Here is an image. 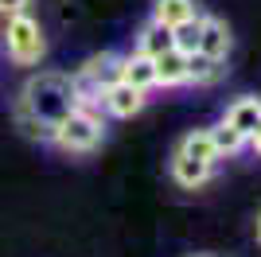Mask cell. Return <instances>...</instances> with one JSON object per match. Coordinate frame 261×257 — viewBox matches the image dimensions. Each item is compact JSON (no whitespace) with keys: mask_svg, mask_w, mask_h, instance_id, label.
I'll use <instances>...</instances> for the list:
<instances>
[{"mask_svg":"<svg viewBox=\"0 0 261 257\" xmlns=\"http://www.w3.org/2000/svg\"><path fill=\"white\" fill-rule=\"evenodd\" d=\"M195 51H203V55H211V59H222V63H226V55H230V28L218 20V16H203Z\"/></svg>","mask_w":261,"mask_h":257,"instance_id":"5","label":"cell"},{"mask_svg":"<svg viewBox=\"0 0 261 257\" xmlns=\"http://www.w3.org/2000/svg\"><path fill=\"white\" fill-rule=\"evenodd\" d=\"M4 51H8L12 63H20V66L39 63L43 51H47V35H43V28H39V20L28 16V12L8 16V20H4Z\"/></svg>","mask_w":261,"mask_h":257,"instance_id":"3","label":"cell"},{"mask_svg":"<svg viewBox=\"0 0 261 257\" xmlns=\"http://www.w3.org/2000/svg\"><path fill=\"white\" fill-rule=\"evenodd\" d=\"M74 109V78L39 70L23 82L16 97V121L32 140H51V128Z\"/></svg>","mask_w":261,"mask_h":257,"instance_id":"1","label":"cell"},{"mask_svg":"<svg viewBox=\"0 0 261 257\" xmlns=\"http://www.w3.org/2000/svg\"><path fill=\"white\" fill-rule=\"evenodd\" d=\"M199 16L195 0H152V20H160L164 28H175V23Z\"/></svg>","mask_w":261,"mask_h":257,"instance_id":"13","label":"cell"},{"mask_svg":"<svg viewBox=\"0 0 261 257\" xmlns=\"http://www.w3.org/2000/svg\"><path fill=\"white\" fill-rule=\"evenodd\" d=\"M226 121L234 128H238L242 137L250 140L253 133L261 128V97H253V94H246V97H238V101H230V109H226Z\"/></svg>","mask_w":261,"mask_h":257,"instance_id":"7","label":"cell"},{"mask_svg":"<svg viewBox=\"0 0 261 257\" xmlns=\"http://www.w3.org/2000/svg\"><path fill=\"white\" fill-rule=\"evenodd\" d=\"M250 144H253V152H257V156H261V128H257V133H253V137H250Z\"/></svg>","mask_w":261,"mask_h":257,"instance_id":"17","label":"cell"},{"mask_svg":"<svg viewBox=\"0 0 261 257\" xmlns=\"http://www.w3.org/2000/svg\"><path fill=\"white\" fill-rule=\"evenodd\" d=\"M168 47H175V39H172V28H164L160 20H148L141 28V32H137V51L141 55H160V51H168Z\"/></svg>","mask_w":261,"mask_h":257,"instance_id":"11","label":"cell"},{"mask_svg":"<svg viewBox=\"0 0 261 257\" xmlns=\"http://www.w3.org/2000/svg\"><path fill=\"white\" fill-rule=\"evenodd\" d=\"M175 152H184V156H191V160H203V164H218V160H222L218 148H215V140H211V128H195V133H187Z\"/></svg>","mask_w":261,"mask_h":257,"instance_id":"12","label":"cell"},{"mask_svg":"<svg viewBox=\"0 0 261 257\" xmlns=\"http://www.w3.org/2000/svg\"><path fill=\"white\" fill-rule=\"evenodd\" d=\"M199 23H203V16H191V20H184V23L172 28V39H175V47L184 55H191L199 47Z\"/></svg>","mask_w":261,"mask_h":257,"instance_id":"15","label":"cell"},{"mask_svg":"<svg viewBox=\"0 0 261 257\" xmlns=\"http://www.w3.org/2000/svg\"><path fill=\"white\" fill-rule=\"evenodd\" d=\"M101 140H106V121L98 106H74L51 128V144L63 152H94Z\"/></svg>","mask_w":261,"mask_h":257,"instance_id":"2","label":"cell"},{"mask_svg":"<svg viewBox=\"0 0 261 257\" xmlns=\"http://www.w3.org/2000/svg\"><path fill=\"white\" fill-rule=\"evenodd\" d=\"M28 4H32V0H0V20H8V16H20V12H28Z\"/></svg>","mask_w":261,"mask_h":257,"instance_id":"16","label":"cell"},{"mask_svg":"<svg viewBox=\"0 0 261 257\" xmlns=\"http://www.w3.org/2000/svg\"><path fill=\"white\" fill-rule=\"evenodd\" d=\"M98 106L106 109L109 117H137L144 106H148V94L144 90H137V86H129V82H113V86H106L98 94Z\"/></svg>","mask_w":261,"mask_h":257,"instance_id":"4","label":"cell"},{"mask_svg":"<svg viewBox=\"0 0 261 257\" xmlns=\"http://www.w3.org/2000/svg\"><path fill=\"white\" fill-rule=\"evenodd\" d=\"M211 140H215L218 156H238V152L246 148V144H250V140L242 137V133H238V128H234V125H230L226 117H222V121H218L215 128H211Z\"/></svg>","mask_w":261,"mask_h":257,"instance_id":"14","label":"cell"},{"mask_svg":"<svg viewBox=\"0 0 261 257\" xmlns=\"http://www.w3.org/2000/svg\"><path fill=\"white\" fill-rule=\"evenodd\" d=\"M211 175H215V164L191 160V156H184V152H175V156H172V179L179 183V187H187V191L203 187Z\"/></svg>","mask_w":261,"mask_h":257,"instance_id":"8","label":"cell"},{"mask_svg":"<svg viewBox=\"0 0 261 257\" xmlns=\"http://www.w3.org/2000/svg\"><path fill=\"white\" fill-rule=\"evenodd\" d=\"M156 63V86H184L187 82V55L179 51V47H168V51H160L152 59Z\"/></svg>","mask_w":261,"mask_h":257,"instance_id":"9","label":"cell"},{"mask_svg":"<svg viewBox=\"0 0 261 257\" xmlns=\"http://www.w3.org/2000/svg\"><path fill=\"white\" fill-rule=\"evenodd\" d=\"M121 82H129L137 86V90H156V63H152V55H141V51H133V55H121Z\"/></svg>","mask_w":261,"mask_h":257,"instance_id":"6","label":"cell"},{"mask_svg":"<svg viewBox=\"0 0 261 257\" xmlns=\"http://www.w3.org/2000/svg\"><path fill=\"white\" fill-rule=\"evenodd\" d=\"M257 242H261V214H257Z\"/></svg>","mask_w":261,"mask_h":257,"instance_id":"18","label":"cell"},{"mask_svg":"<svg viewBox=\"0 0 261 257\" xmlns=\"http://www.w3.org/2000/svg\"><path fill=\"white\" fill-rule=\"evenodd\" d=\"M222 59H211V55L203 51H191L187 55V82H195V86H215L218 78H222Z\"/></svg>","mask_w":261,"mask_h":257,"instance_id":"10","label":"cell"}]
</instances>
